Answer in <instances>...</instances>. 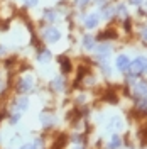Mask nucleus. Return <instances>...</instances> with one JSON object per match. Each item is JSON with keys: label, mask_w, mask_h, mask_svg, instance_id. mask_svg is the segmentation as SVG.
<instances>
[{"label": "nucleus", "mask_w": 147, "mask_h": 149, "mask_svg": "<svg viewBox=\"0 0 147 149\" xmlns=\"http://www.w3.org/2000/svg\"><path fill=\"white\" fill-rule=\"evenodd\" d=\"M83 46L86 47V49H93L95 47V39L92 36H85L83 37Z\"/></svg>", "instance_id": "10"}, {"label": "nucleus", "mask_w": 147, "mask_h": 149, "mask_svg": "<svg viewBox=\"0 0 147 149\" xmlns=\"http://www.w3.org/2000/svg\"><path fill=\"white\" fill-rule=\"evenodd\" d=\"M146 9H147V2H146Z\"/></svg>", "instance_id": "23"}, {"label": "nucleus", "mask_w": 147, "mask_h": 149, "mask_svg": "<svg viewBox=\"0 0 147 149\" xmlns=\"http://www.w3.org/2000/svg\"><path fill=\"white\" fill-rule=\"evenodd\" d=\"M130 3H132V5H139V3H142V0H129Z\"/></svg>", "instance_id": "20"}, {"label": "nucleus", "mask_w": 147, "mask_h": 149, "mask_svg": "<svg viewBox=\"0 0 147 149\" xmlns=\"http://www.w3.org/2000/svg\"><path fill=\"white\" fill-rule=\"evenodd\" d=\"M134 93H135V97H139V98L146 97L147 95V83L146 81H139V83H135V86H134Z\"/></svg>", "instance_id": "6"}, {"label": "nucleus", "mask_w": 147, "mask_h": 149, "mask_svg": "<svg viewBox=\"0 0 147 149\" xmlns=\"http://www.w3.org/2000/svg\"><path fill=\"white\" fill-rule=\"evenodd\" d=\"M120 144H122V141H120V137H117V136H113V137H112V141L108 142V149H117V148H120Z\"/></svg>", "instance_id": "11"}, {"label": "nucleus", "mask_w": 147, "mask_h": 149, "mask_svg": "<svg viewBox=\"0 0 147 149\" xmlns=\"http://www.w3.org/2000/svg\"><path fill=\"white\" fill-rule=\"evenodd\" d=\"M53 88H54L56 92H61L63 88H64V80L59 76V78H54L53 80Z\"/></svg>", "instance_id": "9"}, {"label": "nucleus", "mask_w": 147, "mask_h": 149, "mask_svg": "<svg viewBox=\"0 0 147 149\" xmlns=\"http://www.w3.org/2000/svg\"><path fill=\"white\" fill-rule=\"evenodd\" d=\"M42 37L46 39L47 42H56V41L61 39V32H59L58 29H54V27H49V29H46V31L42 32Z\"/></svg>", "instance_id": "3"}, {"label": "nucleus", "mask_w": 147, "mask_h": 149, "mask_svg": "<svg viewBox=\"0 0 147 149\" xmlns=\"http://www.w3.org/2000/svg\"><path fill=\"white\" fill-rule=\"evenodd\" d=\"M103 14H105V19H110L112 14H113V9H110V7H105V9H103Z\"/></svg>", "instance_id": "15"}, {"label": "nucleus", "mask_w": 147, "mask_h": 149, "mask_svg": "<svg viewBox=\"0 0 147 149\" xmlns=\"http://www.w3.org/2000/svg\"><path fill=\"white\" fill-rule=\"evenodd\" d=\"M32 86H34V78H32V76H29V74H26V76H22V78L19 80L17 90H19V92H29Z\"/></svg>", "instance_id": "2"}, {"label": "nucleus", "mask_w": 147, "mask_h": 149, "mask_svg": "<svg viewBox=\"0 0 147 149\" xmlns=\"http://www.w3.org/2000/svg\"><path fill=\"white\" fill-rule=\"evenodd\" d=\"M119 14H122V15L125 17V14H127V10H125V7H123V5H120V7H119Z\"/></svg>", "instance_id": "19"}, {"label": "nucleus", "mask_w": 147, "mask_h": 149, "mask_svg": "<svg viewBox=\"0 0 147 149\" xmlns=\"http://www.w3.org/2000/svg\"><path fill=\"white\" fill-rule=\"evenodd\" d=\"M61 65H63V71H69V68H71V65H69V63H68L66 59H63V63H61Z\"/></svg>", "instance_id": "17"}, {"label": "nucleus", "mask_w": 147, "mask_h": 149, "mask_svg": "<svg viewBox=\"0 0 147 149\" xmlns=\"http://www.w3.org/2000/svg\"><path fill=\"white\" fill-rule=\"evenodd\" d=\"M96 51H98V58H100V59H105L107 54L110 53V46H108V44H101V46L96 47Z\"/></svg>", "instance_id": "8"}, {"label": "nucleus", "mask_w": 147, "mask_h": 149, "mask_svg": "<svg viewBox=\"0 0 147 149\" xmlns=\"http://www.w3.org/2000/svg\"><path fill=\"white\" fill-rule=\"evenodd\" d=\"M110 129H122V122H120L119 117H113L110 120V125H108Z\"/></svg>", "instance_id": "12"}, {"label": "nucleus", "mask_w": 147, "mask_h": 149, "mask_svg": "<svg viewBox=\"0 0 147 149\" xmlns=\"http://www.w3.org/2000/svg\"><path fill=\"white\" fill-rule=\"evenodd\" d=\"M98 14H90V15H86L85 17V26L88 29H93V27H96L98 26Z\"/></svg>", "instance_id": "7"}, {"label": "nucleus", "mask_w": 147, "mask_h": 149, "mask_svg": "<svg viewBox=\"0 0 147 149\" xmlns=\"http://www.w3.org/2000/svg\"><path fill=\"white\" fill-rule=\"evenodd\" d=\"M51 59V53L49 51H41V54H39V61H49Z\"/></svg>", "instance_id": "13"}, {"label": "nucleus", "mask_w": 147, "mask_h": 149, "mask_svg": "<svg viewBox=\"0 0 147 149\" xmlns=\"http://www.w3.org/2000/svg\"><path fill=\"white\" fill-rule=\"evenodd\" d=\"M90 3V0H76V5L78 7H85V5H88Z\"/></svg>", "instance_id": "16"}, {"label": "nucleus", "mask_w": 147, "mask_h": 149, "mask_svg": "<svg viewBox=\"0 0 147 149\" xmlns=\"http://www.w3.org/2000/svg\"><path fill=\"white\" fill-rule=\"evenodd\" d=\"M26 5H29V7H34V5H37V0H22Z\"/></svg>", "instance_id": "18"}, {"label": "nucleus", "mask_w": 147, "mask_h": 149, "mask_svg": "<svg viewBox=\"0 0 147 149\" xmlns=\"http://www.w3.org/2000/svg\"><path fill=\"white\" fill-rule=\"evenodd\" d=\"M44 15H46L47 20H56V19H58V14H56L54 10H46Z\"/></svg>", "instance_id": "14"}, {"label": "nucleus", "mask_w": 147, "mask_h": 149, "mask_svg": "<svg viewBox=\"0 0 147 149\" xmlns=\"http://www.w3.org/2000/svg\"><path fill=\"white\" fill-rule=\"evenodd\" d=\"M142 36H144V39L147 41V27H144V31H142Z\"/></svg>", "instance_id": "21"}, {"label": "nucleus", "mask_w": 147, "mask_h": 149, "mask_svg": "<svg viewBox=\"0 0 147 149\" xmlns=\"http://www.w3.org/2000/svg\"><path fill=\"white\" fill-rule=\"evenodd\" d=\"M74 149H85V148H81V146H78V148H74Z\"/></svg>", "instance_id": "22"}, {"label": "nucleus", "mask_w": 147, "mask_h": 149, "mask_svg": "<svg viewBox=\"0 0 147 149\" xmlns=\"http://www.w3.org/2000/svg\"><path fill=\"white\" fill-rule=\"evenodd\" d=\"M27 107H29L27 97H19L17 100L14 102V112H17V113H22L24 110H27Z\"/></svg>", "instance_id": "4"}, {"label": "nucleus", "mask_w": 147, "mask_h": 149, "mask_svg": "<svg viewBox=\"0 0 147 149\" xmlns=\"http://www.w3.org/2000/svg\"><path fill=\"white\" fill-rule=\"evenodd\" d=\"M129 70L134 74H139V73H144V71H147V58H144V56H139V58H135V59L130 63Z\"/></svg>", "instance_id": "1"}, {"label": "nucleus", "mask_w": 147, "mask_h": 149, "mask_svg": "<svg viewBox=\"0 0 147 149\" xmlns=\"http://www.w3.org/2000/svg\"><path fill=\"white\" fill-rule=\"evenodd\" d=\"M129 66H130V59H129V56L120 54L119 58H117V68H119L120 71H129Z\"/></svg>", "instance_id": "5"}]
</instances>
